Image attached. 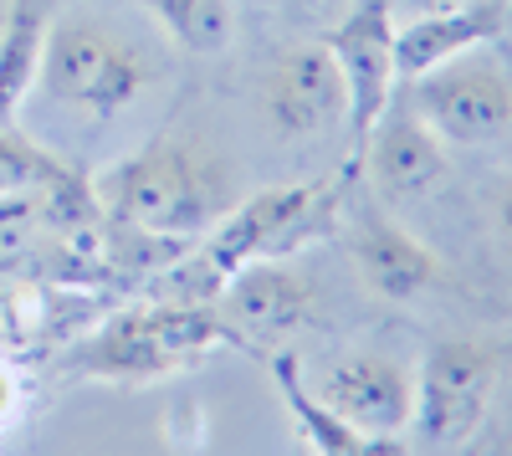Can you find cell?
I'll return each instance as SVG.
<instances>
[{
  "label": "cell",
  "mask_w": 512,
  "mask_h": 456,
  "mask_svg": "<svg viewBox=\"0 0 512 456\" xmlns=\"http://www.w3.org/2000/svg\"><path fill=\"white\" fill-rule=\"evenodd\" d=\"M98 195L139 236H190L226 205V175L190 144H154L123 159Z\"/></svg>",
  "instance_id": "1"
},
{
  "label": "cell",
  "mask_w": 512,
  "mask_h": 456,
  "mask_svg": "<svg viewBox=\"0 0 512 456\" xmlns=\"http://www.w3.org/2000/svg\"><path fill=\"white\" fill-rule=\"evenodd\" d=\"M47 93L88 108L98 118L123 113L128 103H139V93L149 88V57L123 41L118 31H108L103 21L88 16H67L47 26V47H41V77Z\"/></svg>",
  "instance_id": "2"
},
{
  "label": "cell",
  "mask_w": 512,
  "mask_h": 456,
  "mask_svg": "<svg viewBox=\"0 0 512 456\" xmlns=\"http://www.w3.org/2000/svg\"><path fill=\"white\" fill-rule=\"evenodd\" d=\"M236 339L231 328L205 308H144L113 318L103 334L77 354L82 375L98 380H154L195 364L216 344Z\"/></svg>",
  "instance_id": "3"
},
{
  "label": "cell",
  "mask_w": 512,
  "mask_h": 456,
  "mask_svg": "<svg viewBox=\"0 0 512 456\" xmlns=\"http://www.w3.org/2000/svg\"><path fill=\"white\" fill-rule=\"evenodd\" d=\"M441 144H492L512 129V82L477 52L410 77L405 103Z\"/></svg>",
  "instance_id": "4"
},
{
  "label": "cell",
  "mask_w": 512,
  "mask_h": 456,
  "mask_svg": "<svg viewBox=\"0 0 512 456\" xmlns=\"http://www.w3.org/2000/svg\"><path fill=\"white\" fill-rule=\"evenodd\" d=\"M323 47L344 77V123L354 139V159H364L369 134L379 129L384 108L395 103V0H359V6L328 31Z\"/></svg>",
  "instance_id": "5"
},
{
  "label": "cell",
  "mask_w": 512,
  "mask_h": 456,
  "mask_svg": "<svg viewBox=\"0 0 512 456\" xmlns=\"http://www.w3.org/2000/svg\"><path fill=\"white\" fill-rule=\"evenodd\" d=\"M323 185H282V190H262L256 200H246L241 211L221 226V236L210 241V252L200 257V267L210 272V277H231L236 267H246V262H267V257H277L282 246H292V241H303L308 231H313V221H318V211H323Z\"/></svg>",
  "instance_id": "6"
},
{
  "label": "cell",
  "mask_w": 512,
  "mask_h": 456,
  "mask_svg": "<svg viewBox=\"0 0 512 456\" xmlns=\"http://www.w3.org/2000/svg\"><path fill=\"white\" fill-rule=\"evenodd\" d=\"M497 385V354L472 339L436 344L425 359L420 395H415V421L431 441H461L482 421V405Z\"/></svg>",
  "instance_id": "7"
},
{
  "label": "cell",
  "mask_w": 512,
  "mask_h": 456,
  "mask_svg": "<svg viewBox=\"0 0 512 456\" xmlns=\"http://www.w3.org/2000/svg\"><path fill=\"white\" fill-rule=\"evenodd\" d=\"M231 334L241 339H262V344H282L297 328H308L313 318V282L303 272H292L282 262H246L226 277L221 293V313H216Z\"/></svg>",
  "instance_id": "8"
},
{
  "label": "cell",
  "mask_w": 512,
  "mask_h": 456,
  "mask_svg": "<svg viewBox=\"0 0 512 456\" xmlns=\"http://www.w3.org/2000/svg\"><path fill=\"white\" fill-rule=\"evenodd\" d=\"M267 118L287 139H303L344 118V77L333 67V52L323 41L287 47L267 72Z\"/></svg>",
  "instance_id": "9"
},
{
  "label": "cell",
  "mask_w": 512,
  "mask_h": 456,
  "mask_svg": "<svg viewBox=\"0 0 512 456\" xmlns=\"http://www.w3.org/2000/svg\"><path fill=\"white\" fill-rule=\"evenodd\" d=\"M323 405L364 436H390L415 416V390L400 364L379 359V354H354L328 369Z\"/></svg>",
  "instance_id": "10"
},
{
  "label": "cell",
  "mask_w": 512,
  "mask_h": 456,
  "mask_svg": "<svg viewBox=\"0 0 512 456\" xmlns=\"http://www.w3.org/2000/svg\"><path fill=\"white\" fill-rule=\"evenodd\" d=\"M502 21H507V0H461V6L446 11H415L405 26H395L400 82L487 47V41L502 36Z\"/></svg>",
  "instance_id": "11"
},
{
  "label": "cell",
  "mask_w": 512,
  "mask_h": 456,
  "mask_svg": "<svg viewBox=\"0 0 512 456\" xmlns=\"http://www.w3.org/2000/svg\"><path fill=\"white\" fill-rule=\"evenodd\" d=\"M364 159L384 200H415L446 175V144L410 108H395V103L384 108L379 129L369 134Z\"/></svg>",
  "instance_id": "12"
},
{
  "label": "cell",
  "mask_w": 512,
  "mask_h": 456,
  "mask_svg": "<svg viewBox=\"0 0 512 456\" xmlns=\"http://www.w3.org/2000/svg\"><path fill=\"white\" fill-rule=\"evenodd\" d=\"M354 262L379 298H415L441 282V262L395 221H364L354 236Z\"/></svg>",
  "instance_id": "13"
},
{
  "label": "cell",
  "mask_w": 512,
  "mask_h": 456,
  "mask_svg": "<svg viewBox=\"0 0 512 456\" xmlns=\"http://www.w3.org/2000/svg\"><path fill=\"white\" fill-rule=\"evenodd\" d=\"M47 6L41 0H11L0 26V129H11L16 108L41 77V47H47Z\"/></svg>",
  "instance_id": "14"
},
{
  "label": "cell",
  "mask_w": 512,
  "mask_h": 456,
  "mask_svg": "<svg viewBox=\"0 0 512 456\" xmlns=\"http://www.w3.org/2000/svg\"><path fill=\"white\" fill-rule=\"evenodd\" d=\"M72 195L77 175L47 149H36L31 139H21L16 129H0V200H26V195Z\"/></svg>",
  "instance_id": "15"
},
{
  "label": "cell",
  "mask_w": 512,
  "mask_h": 456,
  "mask_svg": "<svg viewBox=\"0 0 512 456\" xmlns=\"http://www.w3.org/2000/svg\"><path fill=\"white\" fill-rule=\"evenodd\" d=\"M154 21L180 41L185 52H226L231 47V0H144Z\"/></svg>",
  "instance_id": "16"
},
{
  "label": "cell",
  "mask_w": 512,
  "mask_h": 456,
  "mask_svg": "<svg viewBox=\"0 0 512 456\" xmlns=\"http://www.w3.org/2000/svg\"><path fill=\"white\" fill-rule=\"evenodd\" d=\"M277 380H282V390H287V400H292V410H297V421H303V431L323 446V456H400L395 441H369L364 431H354V426L338 421L333 410H323L303 385H297V375H287V364L277 369Z\"/></svg>",
  "instance_id": "17"
},
{
  "label": "cell",
  "mask_w": 512,
  "mask_h": 456,
  "mask_svg": "<svg viewBox=\"0 0 512 456\" xmlns=\"http://www.w3.org/2000/svg\"><path fill=\"white\" fill-rule=\"evenodd\" d=\"M11 410H16V375L0 364V416H11Z\"/></svg>",
  "instance_id": "18"
},
{
  "label": "cell",
  "mask_w": 512,
  "mask_h": 456,
  "mask_svg": "<svg viewBox=\"0 0 512 456\" xmlns=\"http://www.w3.org/2000/svg\"><path fill=\"white\" fill-rule=\"evenodd\" d=\"M497 216H502V231L512 236V180L502 185V200H497Z\"/></svg>",
  "instance_id": "19"
},
{
  "label": "cell",
  "mask_w": 512,
  "mask_h": 456,
  "mask_svg": "<svg viewBox=\"0 0 512 456\" xmlns=\"http://www.w3.org/2000/svg\"><path fill=\"white\" fill-rule=\"evenodd\" d=\"M446 6H461V0H410V16L415 11H446Z\"/></svg>",
  "instance_id": "20"
}]
</instances>
